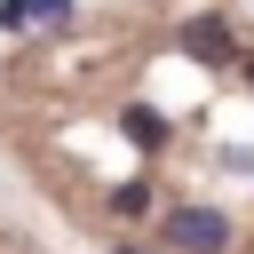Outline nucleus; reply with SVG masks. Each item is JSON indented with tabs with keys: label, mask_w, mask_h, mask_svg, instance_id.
<instances>
[{
	"label": "nucleus",
	"mask_w": 254,
	"mask_h": 254,
	"mask_svg": "<svg viewBox=\"0 0 254 254\" xmlns=\"http://www.w3.org/2000/svg\"><path fill=\"white\" fill-rule=\"evenodd\" d=\"M111 206H119L127 222H135V214H151V183H119V190H111Z\"/></svg>",
	"instance_id": "4"
},
{
	"label": "nucleus",
	"mask_w": 254,
	"mask_h": 254,
	"mask_svg": "<svg viewBox=\"0 0 254 254\" xmlns=\"http://www.w3.org/2000/svg\"><path fill=\"white\" fill-rule=\"evenodd\" d=\"M32 24V0H0V32H24Z\"/></svg>",
	"instance_id": "5"
},
{
	"label": "nucleus",
	"mask_w": 254,
	"mask_h": 254,
	"mask_svg": "<svg viewBox=\"0 0 254 254\" xmlns=\"http://www.w3.org/2000/svg\"><path fill=\"white\" fill-rule=\"evenodd\" d=\"M167 238H175L183 254H222V246H230V214H214V206H175V214H167Z\"/></svg>",
	"instance_id": "1"
},
{
	"label": "nucleus",
	"mask_w": 254,
	"mask_h": 254,
	"mask_svg": "<svg viewBox=\"0 0 254 254\" xmlns=\"http://www.w3.org/2000/svg\"><path fill=\"white\" fill-rule=\"evenodd\" d=\"M127 135H135L143 151H159V143H167V119H159L151 103H127Z\"/></svg>",
	"instance_id": "3"
},
{
	"label": "nucleus",
	"mask_w": 254,
	"mask_h": 254,
	"mask_svg": "<svg viewBox=\"0 0 254 254\" xmlns=\"http://www.w3.org/2000/svg\"><path fill=\"white\" fill-rule=\"evenodd\" d=\"M32 24H71V0H32Z\"/></svg>",
	"instance_id": "6"
},
{
	"label": "nucleus",
	"mask_w": 254,
	"mask_h": 254,
	"mask_svg": "<svg viewBox=\"0 0 254 254\" xmlns=\"http://www.w3.org/2000/svg\"><path fill=\"white\" fill-rule=\"evenodd\" d=\"M183 48H190L198 64H230V56H238V48H230V24H222V16H198V24L183 32Z\"/></svg>",
	"instance_id": "2"
},
{
	"label": "nucleus",
	"mask_w": 254,
	"mask_h": 254,
	"mask_svg": "<svg viewBox=\"0 0 254 254\" xmlns=\"http://www.w3.org/2000/svg\"><path fill=\"white\" fill-rule=\"evenodd\" d=\"M238 71H246V87H254V56H246V64H238Z\"/></svg>",
	"instance_id": "7"
}]
</instances>
